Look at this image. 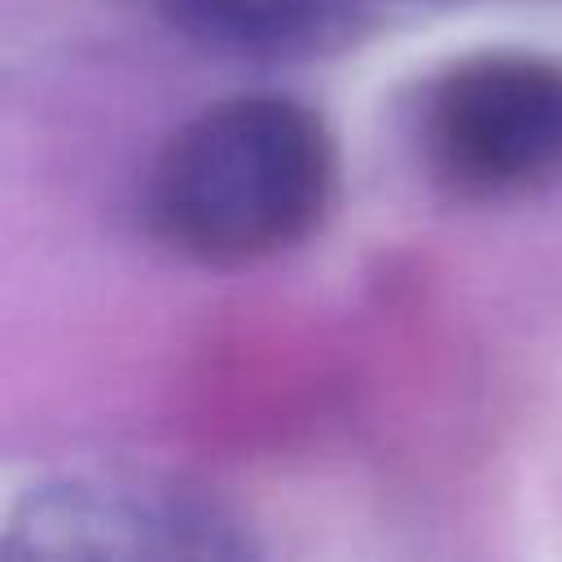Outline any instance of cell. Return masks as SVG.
Wrapping results in <instances>:
<instances>
[{
  "label": "cell",
  "mask_w": 562,
  "mask_h": 562,
  "mask_svg": "<svg viewBox=\"0 0 562 562\" xmlns=\"http://www.w3.org/2000/svg\"><path fill=\"white\" fill-rule=\"evenodd\" d=\"M334 189L325 119L281 92H241L167 136L145 176V224L184 259L241 268L307 241Z\"/></svg>",
  "instance_id": "obj_1"
},
{
  "label": "cell",
  "mask_w": 562,
  "mask_h": 562,
  "mask_svg": "<svg viewBox=\"0 0 562 562\" xmlns=\"http://www.w3.org/2000/svg\"><path fill=\"white\" fill-rule=\"evenodd\" d=\"M0 553L237 562L255 558L259 540L202 487L127 470H70L35 479L9 501Z\"/></svg>",
  "instance_id": "obj_2"
},
{
  "label": "cell",
  "mask_w": 562,
  "mask_h": 562,
  "mask_svg": "<svg viewBox=\"0 0 562 562\" xmlns=\"http://www.w3.org/2000/svg\"><path fill=\"white\" fill-rule=\"evenodd\" d=\"M430 176L461 198L562 180V57L479 53L430 79L417 114Z\"/></svg>",
  "instance_id": "obj_3"
},
{
  "label": "cell",
  "mask_w": 562,
  "mask_h": 562,
  "mask_svg": "<svg viewBox=\"0 0 562 562\" xmlns=\"http://www.w3.org/2000/svg\"><path fill=\"white\" fill-rule=\"evenodd\" d=\"M180 40L224 57H307L347 40L364 0H136Z\"/></svg>",
  "instance_id": "obj_4"
}]
</instances>
